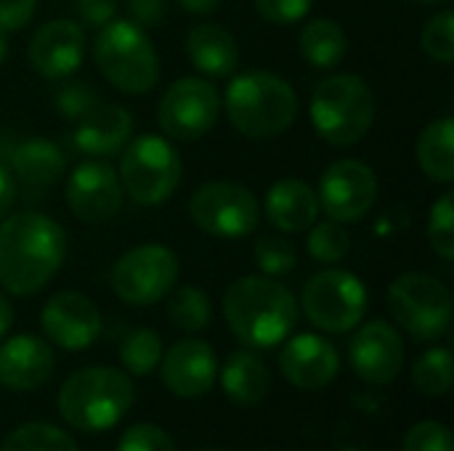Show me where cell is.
I'll list each match as a JSON object with an SVG mask.
<instances>
[{"label":"cell","instance_id":"44dd1931","mask_svg":"<svg viewBox=\"0 0 454 451\" xmlns=\"http://www.w3.org/2000/svg\"><path fill=\"white\" fill-rule=\"evenodd\" d=\"M133 136V117L120 104H101L72 130V146L88 157H114Z\"/></svg>","mask_w":454,"mask_h":451},{"label":"cell","instance_id":"4dcf8cb0","mask_svg":"<svg viewBox=\"0 0 454 451\" xmlns=\"http://www.w3.org/2000/svg\"><path fill=\"white\" fill-rule=\"evenodd\" d=\"M162 359V340L154 330H133L125 343L120 346V362L128 369V375L136 377H146L157 369Z\"/></svg>","mask_w":454,"mask_h":451},{"label":"cell","instance_id":"7c38bea8","mask_svg":"<svg viewBox=\"0 0 454 451\" xmlns=\"http://www.w3.org/2000/svg\"><path fill=\"white\" fill-rule=\"evenodd\" d=\"M221 114V93L202 77L176 80L157 106V122L176 141H197L207 136Z\"/></svg>","mask_w":454,"mask_h":451},{"label":"cell","instance_id":"7402d4cb","mask_svg":"<svg viewBox=\"0 0 454 451\" xmlns=\"http://www.w3.org/2000/svg\"><path fill=\"white\" fill-rule=\"evenodd\" d=\"M266 218L282 234H301L317 223L319 199L317 191L298 178H285L274 183L266 194Z\"/></svg>","mask_w":454,"mask_h":451},{"label":"cell","instance_id":"e575fe53","mask_svg":"<svg viewBox=\"0 0 454 451\" xmlns=\"http://www.w3.org/2000/svg\"><path fill=\"white\" fill-rule=\"evenodd\" d=\"M255 263L263 271V276H285L298 263L295 245L285 237H258L255 239Z\"/></svg>","mask_w":454,"mask_h":451},{"label":"cell","instance_id":"d4e9b609","mask_svg":"<svg viewBox=\"0 0 454 451\" xmlns=\"http://www.w3.org/2000/svg\"><path fill=\"white\" fill-rule=\"evenodd\" d=\"M221 385L231 404L258 407L269 396L271 372L266 362L253 351H234L221 369Z\"/></svg>","mask_w":454,"mask_h":451},{"label":"cell","instance_id":"83f0119b","mask_svg":"<svg viewBox=\"0 0 454 451\" xmlns=\"http://www.w3.org/2000/svg\"><path fill=\"white\" fill-rule=\"evenodd\" d=\"M168 319L173 327H178L181 332H202L210 324L213 316V306L207 292H202L200 287L184 284L178 290L168 292Z\"/></svg>","mask_w":454,"mask_h":451},{"label":"cell","instance_id":"b9f144b4","mask_svg":"<svg viewBox=\"0 0 454 451\" xmlns=\"http://www.w3.org/2000/svg\"><path fill=\"white\" fill-rule=\"evenodd\" d=\"M74 13L88 27H104L114 19V0H69Z\"/></svg>","mask_w":454,"mask_h":451},{"label":"cell","instance_id":"ac0fdd59","mask_svg":"<svg viewBox=\"0 0 454 451\" xmlns=\"http://www.w3.org/2000/svg\"><path fill=\"white\" fill-rule=\"evenodd\" d=\"M162 383L178 399H200L210 393L218 377L215 351L205 340H178L162 354Z\"/></svg>","mask_w":454,"mask_h":451},{"label":"cell","instance_id":"d6986e66","mask_svg":"<svg viewBox=\"0 0 454 451\" xmlns=\"http://www.w3.org/2000/svg\"><path fill=\"white\" fill-rule=\"evenodd\" d=\"M282 375L301 391H322L340 372L335 346L322 335H298L279 354Z\"/></svg>","mask_w":454,"mask_h":451},{"label":"cell","instance_id":"7bdbcfd3","mask_svg":"<svg viewBox=\"0 0 454 451\" xmlns=\"http://www.w3.org/2000/svg\"><path fill=\"white\" fill-rule=\"evenodd\" d=\"M13 194H16L13 178H11V173L0 165V221H3V215L8 213V207L13 205Z\"/></svg>","mask_w":454,"mask_h":451},{"label":"cell","instance_id":"f546056e","mask_svg":"<svg viewBox=\"0 0 454 451\" xmlns=\"http://www.w3.org/2000/svg\"><path fill=\"white\" fill-rule=\"evenodd\" d=\"M0 451H80L72 436L51 423H27L16 428Z\"/></svg>","mask_w":454,"mask_h":451},{"label":"cell","instance_id":"836d02e7","mask_svg":"<svg viewBox=\"0 0 454 451\" xmlns=\"http://www.w3.org/2000/svg\"><path fill=\"white\" fill-rule=\"evenodd\" d=\"M351 250V237L338 221L314 223L309 234V253L317 263H340Z\"/></svg>","mask_w":454,"mask_h":451},{"label":"cell","instance_id":"3957f363","mask_svg":"<svg viewBox=\"0 0 454 451\" xmlns=\"http://www.w3.org/2000/svg\"><path fill=\"white\" fill-rule=\"evenodd\" d=\"M223 109L234 130L247 138H274L298 120V96L293 85L263 69L237 74L223 96Z\"/></svg>","mask_w":454,"mask_h":451},{"label":"cell","instance_id":"f35d334b","mask_svg":"<svg viewBox=\"0 0 454 451\" xmlns=\"http://www.w3.org/2000/svg\"><path fill=\"white\" fill-rule=\"evenodd\" d=\"M253 3L263 21L287 27V24H298L301 19H306L314 0H253Z\"/></svg>","mask_w":454,"mask_h":451},{"label":"cell","instance_id":"603a6c76","mask_svg":"<svg viewBox=\"0 0 454 451\" xmlns=\"http://www.w3.org/2000/svg\"><path fill=\"white\" fill-rule=\"evenodd\" d=\"M186 56L192 66L207 77H229L239 66V48L234 35L215 21L197 24L186 35Z\"/></svg>","mask_w":454,"mask_h":451},{"label":"cell","instance_id":"8fae6325","mask_svg":"<svg viewBox=\"0 0 454 451\" xmlns=\"http://www.w3.org/2000/svg\"><path fill=\"white\" fill-rule=\"evenodd\" d=\"M178 258L165 245H138L112 268V290L128 306H152L176 287Z\"/></svg>","mask_w":454,"mask_h":451},{"label":"cell","instance_id":"ba28073f","mask_svg":"<svg viewBox=\"0 0 454 451\" xmlns=\"http://www.w3.org/2000/svg\"><path fill=\"white\" fill-rule=\"evenodd\" d=\"M388 311L394 322L420 343L439 340L452 324L450 290L423 271H407L391 282Z\"/></svg>","mask_w":454,"mask_h":451},{"label":"cell","instance_id":"2e32d148","mask_svg":"<svg viewBox=\"0 0 454 451\" xmlns=\"http://www.w3.org/2000/svg\"><path fill=\"white\" fill-rule=\"evenodd\" d=\"M29 66L45 80H67L85 58V29L72 19H53L35 29L27 45Z\"/></svg>","mask_w":454,"mask_h":451},{"label":"cell","instance_id":"cb8c5ba5","mask_svg":"<svg viewBox=\"0 0 454 451\" xmlns=\"http://www.w3.org/2000/svg\"><path fill=\"white\" fill-rule=\"evenodd\" d=\"M8 165L13 167V175L32 189H48L64 178L67 170V157L64 152L48 141V138H29V141H16L11 149Z\"/></svg>","mask_w":454,"mask_h":451},{"label":"cell","instance_id":"d590c367","mask_svg":"<svg viewBox=\"0 0 454 451\" xmlns=\"http://www.w3.org/2000/svg\"><path fill=\"white\" fill-rule=\"evenodd\" d=\"M420 45L423 51L439 61V64H452L454 61V13L442 11L434 19L426 21L420 32Z\"/></svg>","mask_w":454,"mask_h":451},{"label":"cell","instance_id":"74e56055","mask_svg":"<svg viewBox=\"0 0 454 451\" xmlns=\"http://www.w3.org/2000/svg\"><path fill=\"white\" fill-rule=\"evenodd\" d=\"M402 451H454L452 433L447 425L442 423H418L407 439H404V449Z\"/></svg>","mask_w":454,"mask_h":451},{"label":"cell","instance_id":"30bf717a","mask_svg":"<svg viewBox=\"0 0 454 451\" xmlns=\"http://www.w3.org/2000/svg\"><path fill=\"white\" fill-rule=\"evenodd\" d=\"M192 223L207 237L242 239L258 229L261 205L255 194L234 181H207L189 199Z\"/></svg>","mask_w":454,"mask_h":451},{"label":"cell","instance_id":"5bb4252c","mask_svg":"<svg viewBox=\"0 0 454 451\" xmlns=\"http://www.w3.org/2000/svg\"><path fill=\"white\" fill-rule=\"evenodd\" d=\"M67 205L82 223L98 226L112 221L122 207V186L114 167L96 157L77 165L67 178Z\"/></svg>","mask_w":454,"mask_h":451},{"label":"cell","instance_id":"ffe728a7","mask_svg":"<svg viewBox=\"0 0 454 451\" xmlns=\"http://www.w3.org/2000/svg\"><path fill=\"white\" fill-rule=\"evenodd\" d=\"M56 359L45 340L16 335L0 346V385L8 391H35L53 375Z\"/></svg>","mask_w":454,"mask_h":451},{"label":"cell","instance_id":"484cf974","mask_svg":"<svg viewBox=\"0 0 454 451\" xmlns=\"http://www.w3.org/2000/svg\"><path fill=\"white\" fill-rule=\"evenodd\" d=\"M418 162L420 170L434 183H452L454 181V120L442 117L426 125L418 138Z\"/></svg>","mask_w":454,"mask_h":451},{"label":"cell","instance_id":"c3c4849f","mask_svg":"<svg viewBox=\"0 0 454 451\" xmlns=\"http://www.w3.org/2000/svg\"><path fill=\"white\" fill-rule=\"evenodd\" d=\"M200 451H221V449H200Z\"/></svg>","mask_w":454,"mask_h":451},{"label":"cell","instance_id":"f6af8a7d","mask_svg":"<svg viewBox=\"0 0 454 451\" xmlns=\"http://www.w3.org/2000/svg\"><path fill=\"white\" fill-rule=\"evenodd\" d=\"M11 324H13V308H11L8 298L0 292V338L11 330Z\"/></svg>","mask_w":454,"mask_h":451},{"label":"cell","instance_id":"8992f818","mask_svg":"<svg viewBox=\"0 0 454 451\" xmlns=\"http://www.w3.org/2000/svg\"><path fill=\"white\" fill-rule=\"evenodd\" d=\"M93 61L117 90L130 96L149 93L160 80V58L146 29L128 19H112L98 27Z\"/></svg>","mask_w":454,"mask_h":451},{"label":"cell","instance_id":"bcb514c9","mask_svg":"<svg viewBox=\"0 0 454 451\" xmlns=\"http://www.w3.org/2000/svg\"><path fill=\"white\" fill-rule=\"evenodd\" d=\"M5 56H8V37H5V32L0 29V64L5 61Z\"/></svg>","mask_w":454,"mask_h":451},{"label":"cell","instance_id":"60d3db41","mask_svg":"<svg viewBox=\"0 0 454 451\" xmlns=\"http://www.w3.org/2000/svg\"><path fill=\"white\" fill-rule=\"evenodd\" d=\"M133 21L144 29L160 27L168 16V0H128Z\"/></svg>","mask_w":454,"mask_h":451},{"label":"cell","instance_id":"8d00e7d4","mask_svg":"<svg viewBox=\"0 0 454 451\" xmlns=\"http://www.w3.org/2000/svg\"><path fill=\"white\" fill-rule=\"evenodd\" d=\"M117 451H178V449H176L173 439H170L162 428H157V425H152V423H138V425H133V428H128V431H125V436H122V439H120V444H117Z\"/></svg>","mask_w":454,"mask_h":451},{"label":"cell","instance_id":"4fadbf2b","mask_svg":"<svg viewBox=\"0 0 454 451\" xmlns=\"http://www.w3.org/2000/svg\"><path fill=\"white\" fill-rule=\"evenodd\" d=\"M317 199L319 210H325L330 221L356 223L378 199L375 170L359 159H338L322 173Z\"/></svg>","mask_w":454,"mask_h":451},{"label":"cell","instance_id":"1f68e13d","mask_svg":"<svg viewBox=\"0 0 454 451\" xmlns=\"http://www.w3.org/2000/svg\"><path fill=\"white\" fill-rule=\"evenodd\" d=\"M426 237L431 250L442 258V260H452L454 258V197L450 191H444L431 213H428V226H426Z\"/></svg>","mask_w":454,"mask_h":451},{"label":"cell","instance_id":"ab89813d","mask_svg":"<svg viewBox=\"0 0 454 451\" xmlns=\"http://www.w3.org/2000/svg\"><path fill=\"white\" fill-rule=\"evenodd\" d=\"M37 0H0V29L19 32L35 16Z\"/></svg>","mask_w":454,"mask_h":451},{"label":"cell","instance_id":"7dc6e473","mask_svg":"<svg viewBox=\"0 0 454 451\" xmlns=\"http://www.w3.org/2000/svg\"><path fill=\"white\" fill-rule=\"evenodd\" d=\"M420 3H447V0H420Z\"/></svg>","mask_w":454,"mask_h":451},{"label":"cell","instance_id":"277c9868","mask_svg":"<svg viewBox=\"0 0 454 451\" xmlns=\"http://www.w3.org/2000/svg\"><path fill=\"white\" fill-rule=\"evenodd\" d=\"M136 391L125 372L112 367H85L64 380L59 391L61 417L82 433L114 428L133 407Z\"/></svg>","mask_w":454,"mask_h":451},{"label":"cell","instance_id":"9c48e42d","mask_svg":"<svg viewBox=\"0 0 454 451\" xmlns=\"http://www.w3.org/2000/svg\"><path fill=\"white\" fill-rule=\"evenodd\" d=\"M301 306L317 330L343 335L364 319L367 287L351 271L327 268L306 282Z\"/></svg>","mask_w":454,"mask_h":451},{"label":"cell","instance_id":"e0dca14e","mask_svg":"<svg viewBox=\"0 0 454 451\" xmlns=\"http://www.w3.org/2000/svg\"><path fill=\"white\" fill-rule=\"evenodd\" d=\"M351 367L370 385H388L404 367V343L388 322L364 324L351 340Z\"/></svg>","mask_w":454,"mask_h":451},{"label":"cell","instance_id":"ee69618b","mask_svg":"<svg viewBox=\"0 0 454 451\" xmlns=\"http://www.w3.org/2000/svg\"><path fill=\"white\" fill-rule=\"evenodd\" d=\"M176 3L189 13H213L221 5V0H176Z\"/></svg>","mask_w":454,"mask_h":451},{"label":"cell","instance_id":"52a82bcc","mask_svg":"<svg viewBox=\"0 0 454 451\" xmlns=\"http://www.w3.org/2000/svg\"><path fill=\"white\" fill-rule=\"evenodd\" d=\"M120 186L138 205H162L181 183V157L160 136H138L120 152Z\"/></svg>","mask_w":454,"mask_h":451},{"label":"cell","instance_id":"f1b7e54d","mask_svg":"<svg viewBox=\"0 0 454 451\" xmlns=\"http://www.w3.org/2000/svg\"><path fill=\"white\" fill-rule=\"evenodd\" d=\"M412 385L428 399H439V396L450 393V388H452V354H450V348L426 351L412 367Z\"/></svg>","mask_w":454,"mask_h":451},{"label":"cell","instance_id":"7a4b0ae2","mask_svg":"<svg viewBox=\"0 0 454 451\" xmlns=\"http://www.w3.org/2000/svg\"><path fill=\"white\" fill-rule=\"evenodd\" d=\"M223 316L247 348H274L298 324L295 295L274 276H242L223 295Z\"/></svg>","mask_w":454,"mask_h":451},{"label":"cell","instance_id":"6da1fadb","mask_svg":"<svg viewBox=\"0 0 454 451\" xmlns=\"http://www.w3.org/2000/svg\"><path fill=\"white\" fill-rule=\"evenodd\" d=\"M67 258L64 229L40 213H16L0 221V287L27 298L40 292Z\"/></svg>","mask_w":454,"mask_h":451},{"label":"cell","instance_id":"4316f807","mask_svg":"<svg viewBox=\"0 0 454 451\" xmlns=\"http://www.w3.org/2000/svg\"><path fill=\"white\" fill-rule=\"evenodd\" d=\"M348 53V37L335 19H314L301 32V56L314 69H333Z\"/></svg>","mask_w":454,"mask_h":451},{"label":"cell","instance_id":"d6a6232c","mask_svg":"<svg viewBox=\"0 0 454 451\" xmlns=\"http://www.w3.org/2000/svg\"><path fill=\"white\" fill-rule=\"evenodd\" d=\"M53 101H56L59 114L72 120V122H80L82 117H88L93 109H98L104 104L101 93L88 80H67V82H61Z\"/></svg>","mask_w":454,"mask_h":451},{"label":"cell","instance_id":"9a60e30c","mask_svg":"<svg viewBox=\"0 0 454 451\" xmlns=\"http://www.w3.org/2000/svg\"><path fill=\"white\" fill-rule=\"evenodd\" d=\"M45 338L64 351H85L101 335V314L82 292L53 295L40 314Z\"/></svg>","mask_w":454,"mask_h":451},{"label":"cell","instance_id":"5b68a950","mask_svg":"<svg viewBox=\"0 0 454 451\" xmlns=\"http://www.w3.org/2000/svg\"><path fill=\"white\" fill-rule=\"evenodd\" d=\"M309 114L322 141L330 146H354L375 122V96L359 74H330L314 88Z\"/></svg>","mask_w":454,"mask_h":451}]
</instances>
